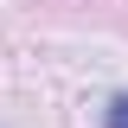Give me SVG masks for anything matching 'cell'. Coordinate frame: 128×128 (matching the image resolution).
Instances as JSON below:
<instances>
[{
    "instance_id": "obj_1",
    "label": "cell",
    "mask_w": 128,
    "mask_h": 128,
    "mask_svg": "<svg viewBox=\"0 0 128 128\" xmlns=\"http://www.w3.org/2000/svg\"><path fill=\"white\" fill-rule=\"evenodd\" d=\"M102 128H128V96H109V109H102Z\"/></svg>"
}]
</instances>
